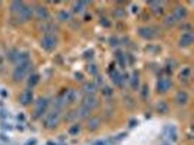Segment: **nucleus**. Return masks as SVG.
Returning a JSON list of instances; mask_svg holds the SVG:
<instances>
[{
	"label": "nucleus",
	"instance_id": "nucleus-1",
	"mask_svg": "<svg viewBox=\"0 0 194 145\" xmlns=\"http://www.w3.org/2000/svg\"><path fill=\"white\" fill-rule=\"evenodd\" d=\"M30 63L29 61L27 63L21 64L17 66L13 73V80L16 82H20L23 81L26 76L27 73H28L29 68H30Z\"/></svg>",
	"mask_w": 194,
	"mask_h": 145
},
{
	"label": "nucleus",
	"instance_id": "nucleus-2",
	"mask_svg": "<svg viewBox=\"0 0 194 145\" xmlns=\"http://www.w3.org/2000/svg\"><path fill=\"white\" fill-rule=\"evenodd\" d=\"M58 39L53 35L49 34L44 36L42 41V46L47 51H51L56 47Z\"/></svg>",
	"mask_w": 194,
	"mask_h": 145
},
{
	"label": "nucleus",
	"instance_id": "nucleus-3",
	"mask_svg": "<svg viewBox=\"0 0 194 145\" xmlns=\"http://www.w3.org/2000/svg\"><path fill=\"white\" fill-rule=\"evenodd\" d=\"M48 107V102L46 99L39 98L36 102L35 105L34 115L36 118L40 117L45 113L47 108Z\"/></svg>",
	"mask_w": 194,
	"mask_h": 145
},
{
	"label": "nucleus",
	"instance_id": "nucleus-4",
	"mask_svg": "<svg viewBox=\"0 0 194 145\" xmlns=\"http://www.w3.org/2000/svg\"><path fill=\"white\" fill-rule=\"evenodd\" d=\"M76 98V92L73 89H70L68 91H65V92L63 94V96L60 98L59 104H69L72 103L75 101Z\"/></svg>",
	"mask_w": 194,
	"mask_h": 145
},
{
	"label": "nucleus",
	"instance_id": "nucleus-5",
	"mask_svg": "<svg viewBox=\"0 0 194 145\" xmlns=\"http://www.w3.org/2000/svg\"><path fill=\"white\" fill-rule=\"evenodd\" d=\"M60 122V116L58 113H52L47 118L45 121V126L47 129H55L59 124Z\"/></svg>",
	"mask_w": 194,
	"mask_h": 145
},
{
	"label": "nucleus",
	"instance_id": "nucleus-6",
	"mask_svg": "<svg viewBox=\"0 0 194 145\" xmlns=\"http://www.w3.org/2000/svg\"><path fill=\"white\" fill-rule=\"evenodd\" d=\"M138 34L144 39H153L156 35V32L150 27H142L138 29Z\"/></svg>",
	"mask_w": 194,
	"mask_h": 145
},
{
	"label": "nucleus",
	"instance_id": "nucleus-7",
	"mask_svg": "<svg viewBox=\"0 0 194 145\" xmlns=\"http://www.w3.org/2000/svg\"><path fill=\"white\" fill-rule=\"evenodd\" d=\"M17 13H18L19 20L22 21V22H26V21L31 20L33 15V12L32 9L26 5L23 6V8Z\"/></svg>",
	"mask_w": 194,
	"mask_h": 145
},
{
	"label": "nucleus",
	"instance_id": "nucleus-8",
	"mask_svg": "<svg viewBox=\"0 0 194 145\" xmlns=\"http://www.w3.org/2000/svg\"><path fill=\"white\" fill-rule=\"evenodd\" d=\"M172 86V82L167 79H162L160 80L157 84V91L160 94H164L170 89Z\"/></svg>",
	"mask_w": 194,
	"mask_h": 145
},
{
	"label": "nucleus",
	"instance_id": "nucleus-9",
	"mask_svg": "<svg viewBox=\"0 0 194 145\" xmlns=\"http://www.w3.org/2000/svg\"><path fill=\"white\" fill-rule=\"evenodd\" d=\"M98 104V100L94 95H89L83 100V106L89 109L96 107Z\"/></svg>",
	"mask_w": 194,
	"mask_h": 145
},
{
	"label": "nucleus",
	"instance_id": "nucleus-10",
	"mask_svg": "<svg viewBox=\"0 0 194 145\" xmlns=\"http://www.w3.org/2000/svg\"><path fill=\"white\" fill-rule=\"evenodd\" d=\"M194 36L191 33L184 34L180 40V45L182 47H188L191 46L193 42Z\"/></svg>",
	"mask_w": 194,
	"mask_h": 145
},
{
	"label": "nucleus",
	"instance_id": "nucleus-11",
	"mask_svg": "<svg viewBox=\"0 0 194 145\" xmlns=\"http://www.w3.org/2000/svg\"><path fill=\"white\" fill-rule=\"evenodd\" d=\"M33 100V93L32 91L26 90L20 96V102L23 105H28Z\"/></svg>",
	"mask_w": 194,
	"mask_h": 145
},
{
	"label": "nucleus",
	"instance_id": "nucleus-12",
	"mask_svg": "<svg viewBox=\"0 0 194 145\" xmlns=\"http://www.w3.org/2000/svg\"><path fill=\"white\" fill-rule=\"evenodd\" d=\"M35 13L39 18L44 20V19L48 18L50 17V13L47 9L43 7V6H37L35 8Z\"/></svg>",
	"mask_w": 194,
	"mask_h": 145
},
{
	"label": "nucleus",
	"instance_id": "nucleus-13",
	"mask_svg": "<svg viewBox=\"0 0 194 145\" xmlns=\"http://www.w3.org/2000/svg\"><path fill=\"white\" fill-rule=\"evenodd\" d=\"M110 78L116 86H121L123 84V77L120 74L119 72H118L116 70H112L110 73Z\"/></svg>",
	"mask_w": 194,
	"mask_h": 145
},
{
	"label": "nucleus",
	"instance_id": "nucleus-14",
	"mask_svg": "<svg viewBox=\"0 0 194 145\" xmlns=\"http://www.w3.org/2000/svg\"><path fill=\"white\" fill-rule=\"evenodd\" d=\"M188 12L184 7H178L174 9L173 16L177 19V20H180V19H183L187 16Z\"/></svg>",
	"mask_w": 194,
	"mask_h": 145
},
{
	"label": "nucleus",
	"instance_id": "nucleus-15",
	"mask_svg": "<svg viewBox=\"0 0 194 145\" xmlns=\"http://www.w3.org/2000/svg\"><path fill=\"white\" fill-rule=\"evenodd\" d=\"M83 89L89 95H94L98 92V88H97L95 84H92V83L85 84L83 86Z\"/></svg>",
	"mask_w": 194,
	"mask_h": 145
},
{
	"label": "nucleus",
	"instance_id": "nucleus-16",
	"mask_svg": "<svg viewBox=\"0 0 194 145\" xmlns=\"http://www.w3.org/2000/svg\"><path fill=\"white\" fill-rule=\"evenodd\" d=\"M188 100V94L185 92H180L176 95V101L179 104H185Z\"/></svg>",
	"mask_w": 194,
	"mask_h": 145
},
{
	"label": "nucleus",
	"instance_id": "nucleus-17",
	"mask_svg": "<svg viewBox=\"0 0 194 145\" xmlns=\"http://www.w3.org/2000/svg\"><path fill=\"white\" fill-rule=\"evenodd\" d=\"M100 125V121L97 118H94L90 120L87 123V129L90 131H96Z\"/></svg>",
	"mask_w": 194,
	"mask_h": 145
},
{
	"label": "nucleus",
	"instance_id": "nucleus-18",
	"mask_svg": "<svg viewBox=\"0 0 194 145\" xmlns=\"http://www.w3.org/2000/svg\"><path fill=\"white\" fill-rule=\"evenodd\" d=\"M131 86L134 90H137L140 86V75L137 71L133 73L131 78Z\"/></svg>",
	"mask_w": 194,
	"mask_h": 145
},
{
	"label": "nucleus",
	"instance_id": "nucleus-19",
	"mask_svg": "<svg viewBox=\"0 0 194 145\" xmlns=\"http://www.w3.org/2000/svg\"><path fill=\"white\" fill-rule=\"evenodd\" d=\"M166 133H167L169 138L171 139L172 142H175L177 139V129L174 125H170L166 130Z\"/></svg>",
	"mask_w": 194,
	"mask_h": 145
},
{
	"label": "nucleus",
	"instance_id": "nucleus-20",
	"mask_svg": "<svg viewBox=\"0 0 194 145\" xmlns=\"http://www.w3.org/2000/svg\"><path fill=\"white\" fill-rule=\"evenodd\" d=\"M116 57L117 59L118 63H119L120 67L121 68H125L126 67V60L124 53L121 50H117L116 52Z\"/></svg>",
	"mask_w": 194,
	"mask_h": 145
},
{
	"label": "nucleus",
	"instance_id": "nucleus-21",
	"mask_svg": "<svg viewBox=\"0 0 194 145\" xmlns=\"http://www.w3.org/2000/svg\"><path fill=\"white\" fill-rule=\"evenodd\" d=\"M24 6L21 1H15L11 4L10 11L13 13H17Z\"/></svg>",
	"mask_w": 194,
	"mask_h": 145
},
{
	"label": "nucleus",
	"instance_id": "nucleus-22",
	"mask_svg": "<svg viewBox=\"0 0 194 145\" xmlns=\"http://www.w3.org/2000/svg\"><path fill=\"white\" fill-rule=\"evenodd\" d=\"M157 112L160 114H166L169 111V107L167 104L164 102H160L156 105Z\"/></svg>",
	"mask_w": 194,
	"mask_h": 145
},
{
	"label": "nucleus",
	"instance_id": "nucleus-23",
	"mask_svg": "<svg viewBox=\"0 0 194 145\" xmlns=\"http://www.w3.org/2000/svg\"><path fill=\"white\" fill-rule=\"evenodd\" d=\"M90 109L83 106V107H81L80 109L78 110V112H77V115H78L79 118H84L88 117V116L90 115Z\"/></svg>",
	"mask_w": 194,
	"mask_h": 145
},
{
	"label": "nucleus",
	"instance_id": "nucleus-24",
	"mask_svg": "<svg viewBox=\"0 0 194 145\" xmlns=\"http://www.w3.org/2000/svg\"><path fill=\"white\" fill-rule=\"evenodd\" d=\"M40 80V76L38 74H34L31 75L28 80V85L30 87H34L38 84Z\"/></svg>",
	"mask_w": 194,
	"mask_h": 145
},
{
	"label": "nucleus",
	"instance_id": "nucleus-25",
	"mask_svg": "<svg viewBox=\"0 0 194 145\" xmlns=\"http://www.w3.org/2000/svg\"><path fill=\"white\" fill-rule=\"evenodd\" d=\"M191 68H190V67H185V68H184L183 71L180 72V78L183 79V80L188 78L190 75H191Z\"/></svg>",
	"mask_w": 194,
	"mask_h": 145
},
{
	"label": "nucleus",
	"instance_id": "nucleus-26",
	"mask_svg": "<svg viewBox=\"0 0 194 145\" xmlns=\"http://www.w3.org/2000/svg\"><path fill=\"white\" fill-rule=\"evenodd\" d=\"M58 18L62 21H66L70 18V14L66 11L62 10L58 13Z\"/></svg>",
	"mask_w": 194,
	"mask_h": 145
},
{
	"label": "nucleus",
	"instance_id": "nucleus-27",
	"mask_svg": "<svg viewBox=\"0 0 194 145\" xmlns=\"http://www.w3.org/2000/svg\"><path fill=\"white\" fill-rule=\"evenodd\" d=\"M149 95V87L148 84H144L142 87V90H141V96L144 100H146L148 97Z\"/></svg>",
	"mask_w": 194,
	"mask_h": 145
},
{
	"label": "nucleus",
	"instance_id": "nucleus-28",
	"mask_svg": "<svg viewBox=\"0 0 194 145\" xmlns=\"http://www.w3.org/2000/svg\"><path fill=\"white\" fill-rule=\"evenodd\" d=\"M80 131V125L75 124L70 128L69 132L71 135H76Z\"/></svg>",
	"mask_w": 194,
	"mask_h": 145
},
{
	"label": "nucleus",
	"instance_id": "nucleus-29",
	"mask_svg": "<svg viewBox=\"0 0 194 145\" xmlns=\"http://www.w3.org/2000/svg\"><path fill=\"white\" fill-rule=\"evenodd\" d=\"M114 16L118 17V18H122L125 16L126 12L122 8H117L114 12Z\"/></svg>",
	"mask_w": 194,
	"mask_h": 145
},
{
	"label": "nucleus",
	"instance_id": "nucleus-30",
	"mask_svg": "<svg viewBox=\"0 0 194 145\" xmlns=\"http://www.w3.org/2000/svg\"><path fill=\"white\" fill-rule=\"evenodd\" d=\"M87 71L91 75H97V73L98 72V68L97 65H95V64H90L87 67Z\"/></svg>",
	"mask_w": 194,
	"mask_h": 145
},
{
	"label": "nucleus",
	"instance_id": "nucleus-31",
	"mask_svg": "<svg viewBox=\"0 0 194 145\" xmlns=\"http://www.w3.org/2000/svg\"><path fill=\"white\" fill-rule=\"evenodd\" d=\"M100 23L101 24V26L104 28H110L111 26V23L108 19L106 18V17H102L100 20Z\"/></svg>",
	"mask_w": 194,
	"mask_h": 145
},
{
	"label": "nucleus",
	"instance_id": "nucleus-32",
	"mask_svg": "<svg viewBox=\"0 0 194 145\" xmlns=\"http://www.w3.org/2000/svg\"><path fill=\"white\" fill-rule=\"evenodd\" d=\"M94 55H95L94 50L90 49L87 50V51H85L84 52V54H83V57H84L85 59L89 60L94 57Z\"/></svg>",
	"mask_w": 194,
	"mask_h": 145
},
{
	"label": "nucleus",
	"instance_id": "nucleus-33",
	"mask_svg": "<svg viewBox=\"0 0 194 145\" xmlns=\"http://www.w3.org/2000/svg\"><path fill=\"white\" fill-rule=\"evenodd\" d=\"M108 42H109L110 45L113 46V47L118 46L119 44V40L116 37H115V36H112V37H110L109 38V40H108Z\"/></svg>",
	"mask_w": 194,
	"mask_h": 145
},
{
	"label": "nucleus",
	"instance_id": "nucleus-34",
	"mask_svg": "<svg viewBox=\"0 0 194 145\" xmlns=\"http://www.w3.org/2000/svg\"><path fill=\"white\" fill-rule=\"evenodd\" d=\"M84 2H85L81 1V2H79V3L76 4V5L74 7V11L76 12V13H79V12L82 10L83 7H84L85 5Z\"/></svg>",
	"mask_w": 194,
	"mask_h": 145
},
{
	"label": "nucleus",
	"instance_id": "nucleus-35",
	"mask_svg": "<svg viewBox=\"0 0 194 145\" xmlns=\"http://www.w3.org/2000/svg\"><path fill=\"white\" fill-rule=\"evenodd\" d=\"M177 19L175 18V17H174L173 15H172V16H169L167 18H166V23H167L168 25H173V24H174V23H175L176 22H177Z\"/></svg>",
	"mask_w": 194,
	"mask_h": 145
},
{
	"label": "nucleus",
	"instance_id": "nucleus-36",
	"mask_svg": "<svg viewBox=\"0 0 194 145\" xmlns=\"http://www.w3.org/2000/svg\"><path fill=\"white\" fill-rule=\"evenodd\" d=\"M113 94V89L110 87H106V88L103 89V94L106 96H110Z\"/></svg>",
	"mask_w": 194,
	"mask_h": 145
},
{
	"label": "nucleus",
	"instance_id": "nucleus-37",
	"mask_svg": "<svg viewBox=\"0 0 194 145\" xmlns=\"http://www.w3.org/2000/svg\"><path fill=\"white\" fill-rule=\"evenodd\" d=\"M74 76H75V78H76L78 81H82L84 78V75H83L81 72H76L75 74H74Z\"/></svg>",
	"mask_w": 194,
	"mask_h": 145
},
{
	"label": "nucleus",
	"instance_id": "nucleus-38",
	"mask_svg": "<svg viewBox=\"0 0 194 145\" xmlns=\"http://www.w3.org/2000/svg\"><path fill=\"white\" fill-rule=\"evenodd\" d=\"M127 132H123V133H119V134L116 137V139H117V140H122V139H124L125 138H126V137H127Z\"/></svg>",
	"mask_w": 194,
	"mask_h": 145
},
{
	"label": "nucleus",
	"instance_id": "nucleus-39",
	"mask_svg": "<svg viewBox=\"0 0 194 145\" xmlns=\"http://www.w3.org/2000/svg\"><path fill=\"white\" fill-rule=\"evenodd\" d=\"M137 124V120L135 119V118H132L131 119L130 121H129V127L130 128H133V127H135Z\"/></svg>",
	"mask_w": 194,
	"mask_h": 145
},
{
	"label": "nucleus",
	"instance_id": "nucleus-40",
	"mask_svg": "<svg viewBox=\"0 0 194 145\" xmlns=\"http://www.w3.org/2000/svg\"><path fill=\"white\" fill-rule=\"evenodd\" d=\"M36 143H37V141H36V139H30V140H28V142L25 144V145H36Z\"/></svg>",
	"mask_w": 194,
	"mask_h": 145
},
{
	"label": "nucleus",
	"instance_id": "nucleus-41",
	"mask_svg": "<svg viewBox=\"0 0 194 145\" xmlns=\"http://www.w3.org/2000/svg\"><path fill=\"white\" fill-rule=\"evenodd\" d=\"M132 11L133 13H135H135H136L138 11V7H137V6H135V5L133 6L132 9Z\"/></svg>",
	"mask_w": 194,
	"mask_h": 145
},
{
	"label": "nucleus",
	"instance_id": "nucleus-42",
	"mask_svg": "<svg viewBox=\"0 0 194 145\" xmlns=\"http://www.w3.org/2000/svg\"><path fill=\"white\" fill-rule=\"evenodd\" d=\"M163 145H170V144H163Z\"/></svg>",
	"mask_w": 194,
	"mask_h": 145
},
{
	"label": "nucleus",
	"instance_id": "nucleus-43",
	"mask_svg": "<svg viewBox=\"0 0 194 145\" xmlns=\"http://www.w3.org/2000/svg\"><path fill=\"white\" fill-rule=\"evenodd\" d=\"M0 3H1V2H0Z\"/></svg>",
	"mask_w": 194,
	"mask_h": 145
}]
</instances>
